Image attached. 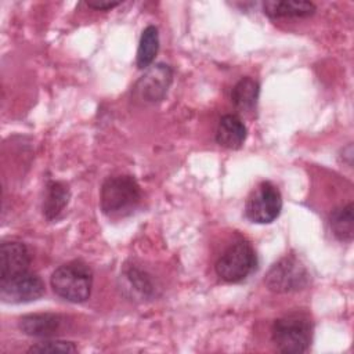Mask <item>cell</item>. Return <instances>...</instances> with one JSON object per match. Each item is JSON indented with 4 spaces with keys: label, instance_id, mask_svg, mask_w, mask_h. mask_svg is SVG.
Returning a JSON list of instances; mask_svg holds the SVG:
<instances>
[{
    "label": "cell",
    "instance_id": "obj_1",
    "mask_svg": "<svg viewBox=\"0 0 354 354\" xmlns=\"http://www.w3.org/2000/svg\"><path fill=\"white\" fill-rule=\"evenodd\" d=\"M141 201V188L130 174L111 176L101 185V210L109 218H120L131 214Z\"/></svg>",
    "mask_w": 354,
    "mask_h": 354
},
{
    "label": "cell",
    "instance_id": "obj_2",
    "mask_svg": "<svg viewBox=\"0 0 354 354\" xmlns=\"http://www.w3.org/2000/svg\"><path fill=\"white\" fill-rule=\"evenodd\" d=\"M57 296L71 303H83L91 295L93 271L82 260H72L54 270L50 278Z\"/></svg>",
    "mask_w": 354,
    "mask_h": 354
},
{
    "label": "cell",
    "instance_id": "obj_3",
    "mask_svg": "<svg viewBox=\"0 0 354 354\" xmlns=\"http://www.w3.org/2000/svg\"><path fill=\"white\" fill-rule=\"evenodd\" d=\"M271 339L274 346L282 353H306L313 340V322L303 313L286 314L274 321Z\"/></svg>",
    "mask_w": 354,
    "mask_h": 354
},
{
    "label": "cell",
    "instance_id": "obj_4",
    "mask_svg": "<svg viewBox=\"0 0 354 354\" xmlns=\"http://www.w3.org/2000/svg\"><path fill=\"white\" fill-rule=\"evenodd\" d=\"M257 266V256L248 241L230 245L216 261V274L220 279L238 283L246 279Z\"/></svg>",
    "mask_w": 354,
    "mask_h": 354
},
{
    "label": "cell",
    "instance_id": "obj_5",
    "mask_svg": "<svg viewBox=\"0 0 354 354\" xmlns=\"http://www.w3.org/2000/svg\"><path fill=\"white\" fill-rule=\"evenodd\" d=\"M310 282L307 268L295 257H283L266 274V285L275 293H290L304 289Z\"/></svg>",
    "mask_w": 354,
    "mask_h": 354
},
{
    "label": "cell",
    "instance_id": "obj_6",
    "mask_svg": "<svg viewBox=\"0 0 354 354\" xmlns=\"http://www.w3.org/2000/svg\"><path fill=\"white\" fill-rule=\"evenodd\" d=\"M282 210V195L277 185L263 181L248 198L245 205V216L257 224L272 223Z\"/></svg>",
    "mask_w": 354,
    "mask_h": 354
},
{
    "label": "cell",
    "instance_id": "obj_7",
    "mask_svg": "<svg viewBox=\"0 0 354 354\" xmlns=\"http://www.w3.org/2000/svg\"><path fill=\"white\" fill-rule=\"evenodd\" d=\"M173 82V71L167 64H155L144 72L133 87V95L147 104L162 101Z\"/></svg>",
    "mask_w": 354,
    "mask_h": 354
},
{
    "label": "cell",
    "instance_id": "obj_8",
    "mask_svg": "<svg viewBox=\"0 0 354 354\" xmlns=\"http://www.w3.org/2000/svg\"><path fill=\"white\" fill-rule=\"evenodd\" d=\"M44 292L46 288L41 278L29 271L0 279V299L4 303H29L40 299Z\"/></svg>",
    "mask_w": 354,
    "mask_h": 354
},
{
    "label": "cell",
    "instance_id": "obj_9",
    "mask_svg": "<svg viewBox=\"0 0 354 354\" xmlns=\"http://www.w3.org/2000/svg\"><path fill=\"white\" fill-rule=\"evenodd\" d=\"M30 261L32 257L25 243L4 241L0 246V279L28 271Z\"/></svg>",
    "mask_w": 354,
    "mask_h": 354
},
{
    "label": "cell",
    "instance_id": "obj_10",
    "mask_svg": "<svg viewBox=\"0 0 354 354\" xmlns=\"http://www.w3.org/2000/svg\"><path fill=\"white\" fill-rule=\"evenodd\" d=\"M64 324V317L53 313H41V314H28L24 315L18 328L28 336L35 337H50L55 335Z\"/></svg>",
    "mask_w": 354,
    "mask_h": 354
},
{
    "label": "cell",
    "instance_id": "obj_11",
    "mask_svg": "<svg viewBox=\"0 0 354 354\" xmlns=\"http://www.w3.org/2000/svg\"><path fill=\"white\" fill-rule=\"evenodd\" d=\"M246 136L248 129L239 116L228 113L218 120L216 130V141L218 145L228 149H238L243 145Z\"/></svg>",
    "mask_w": 354,
    "mask_h": 354
},
{
    "label": "cell",
    "instance_id": "obj_12",
    "mask_svg": "<svg viewBox=\"0 0 354 354\" xmlns=\"http://www.w3.org/2000/svg\"><path fill=\"white\" fill-rule=\"evenodd\" d=\"M317 7L304 0H267L263 3V12L272 19L278 18H304L315 12Z\"/></svg>",
    "mask_w": 354,
    "mask_h": 354
},
{
    "label": "cell",
    "instance_id": "obj_13",
    "mask_svg": "<svg viewBox=\"0 0 354 354\" xmlns=\"http://www.w3.org/2000/svg\"><path fill=\"white\" fill-rule=\"evenodd\" d=\"M71 198L69 187L62 181L50 180L46 185V195L43 199V214L47 220L58 218L68 205Z\"/></svg>",
    "mask_w": 354,
    "mask_h": 354
},
{
    "label": "cell",
    "instance_id": "obj_14",
    "mask_svg": "<svg viewBox=\"0 0 354 354\" xmlns=\"http://www.w3.org/2000/svg\"><path fill=\"white\" fill-rule=\"evenodd\" d=\"M260 94V84L257 80L245 76L241 77L231 91V101L236 109L250 112L256 108Z\"/></svg>",
    "mask_w": 354,
    "mask_h": 354
},
{
    "label": "cell",
    "instance_id": "obj_15",
    "mask_svg": "<svg viewBox=\"0 0 354 354\" xmlns=\"http://www.w3.org/2000/svg\"><path fill=\"white\" fill-rule=\"evenodd\" d=\"M329 227L336 239L342 242H351L354 235L353 203L335 209L329 216Z\"/></svg>",
    "mask_w": 354,
    "mask_h": 354
},
{
    "label": "cell",
    "instance_id": "obj_16",
    "mask_svg": "<svg viewBox=\"0 0 354 354\" xmlns=\"http://www.w3.org/2000/svg\"><path fill=\"white\" fill-rule=\"evenodd\" d=\"M159 50V32L153 25H148L140 37L137 48V66L140 69H147L153 62Z\"/></svg>",
    "mask_w": 354,
    "mask_h": 354
},
{
    "label": "cell",
    "instance_id": "obj_17",
    "mask_svg": "<svg viewBox=\"0 0 354 354\" xmlns=\"http://www.w3.org/2000/svg\"><path fill=\"white\" fill-rule=\"evenodd\" d=\"M129 289L134 288V293H138L141 297H149L153 293V285L145 274L137 268H130L124 274Z\"/></svg>",
    "mask_w": 354,
    "mask_h": 354
},
{
    "label": "cell",
    "instance_id": "obj_18",
    "mask_svg": "<svg viewBox=\"0 0 354 354\" xmlns=\"http://www.w3.org/2000/svg\"><path fill=\"white\" fill-rule=\"evenodd\" d=\"M77 347L72 342L66 340H43L28 348V353H76Z\"/></svg>",
    "mask_w": 354,
    "mask_h": 354
},
{
    "label": "cell",
    "instance_id": "obj_19",
    "mask_svg": "<svg viewBox=\"0 0 354 354\" xmlns=\"http://www.w3.org/2000/svg\"><path fill=\"white\" fill-rule=\"evenodd\" d=\"M87 7L93 8V10H100V11H104V10H111L113 7H118L120 4V1H105V0H97V1H87L86 3Z\"/></svg>",
    "mask_w": 354,
    "mask_h": 354
}]
</instances>
